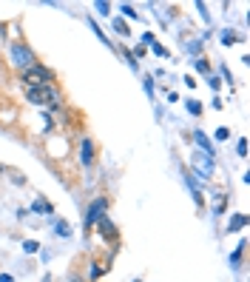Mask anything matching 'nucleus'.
Segmentation results:
<instances>
[{
  "label": "nucleus",
  "mask_w": 250,
  "mask_h": 282,
  "mask_svg": "<svg viewBox=\"0 0 250 282\" xmlns=\"http://www.w3.org/2000/svg\"><path fill=\"white\" fill-rule=\"evenodd\" d=\"M0 282H12V277L9 274H0Z\"/></svg>",
  "instance_id": "obj_23"
},
{
  "label": "nucleus",
  "mask_w": 250,
  "mask_h": 282,
  "mask_svg": "<svg viewBox=\"0 0 250 282\" xmlns=\"http://www.w3.org/2000/svg\"><path fill=\"white\" fill-rule=\"evenodd\" d=\"M34 211H49V214H52V205H49L46 200H37L34 202Z\"/></svg>",
  "instance_id": "obj_12"
},
{
  "label": "nucleus",
  "mask_w": 250,
  "mask_h": 282,
  "mask_svg": "<svg viewBox=\"0 0 250 282\" xmlns=\"http://www.w3.org/2000/svg\"><path fill=\"white\" fill-rule=\"evenodd\" d=\"M188 111H191V114H202V106H199V100H188Z\"/></svg>",
  "instance_id": "obj_11"
},
{
  "label": "nucleus",
  "mask_w": 250,
  "mask_h": 282,
  "mask_svg": "<svg viewBox=\"0 0 250 282\" xmlns=\"http://www.w3.org/2000/svg\"><path fill=\"white\" fill-rule=\"evenodd\" d=\"M57 234H60V237H68V234H71V228H68L66 222H57Z\"/></svg>",
  "instance_id": "obj_14"
},
{
  "label": "nucleus",
  "mask_w": 250,
  "mask_h": 282,
  "mask_svg": "<svg viewBox=\"0 0 250 282\" xmlns=\"http://www.w3.org/2000/svg\"><path fill=\"white\" fill-rule=\"evenodd\" d=\"M245 225H248V214H236L227 222V231H239V228H245Z\"/></svg>",
  "instance_id": "obj_8"
},
{
  "label": "nucleus",
  "mask_w": 250,
  "mask_h": 282,
  "mask_svg": "<svg viewBox=\"0 0 250 282\" xmlns=\"http://www.w3.org/2000/svg\"><path fill=\"white\" fill-rule=\"evenodd\" d=\"M12 63L14 66H23V68L34 66V63H31V49L23 46V43H14L12 46Z\"/></svg>",
  "instance_id": "obj_3"
},
{
  "label": "nucleus",
  "mask_w": 250,
  "mask_h": 282,
  "mask_svg": "<svg viewBox=\"0 0 250 282\" xmlns=\"http://www.w3.org/2000/svg\"><path fill=\"white\" fill-rule=\"evenodd\" d=\"M194 137H196V143L202 146V151H208V154H213V146H211V140L205 137V131H196Z\"/></svg>",
  "instance_id": "obj_9"
},
{
  "label": "nucleus",
  "mask_w": 250,
  "mask_h": 282,
  "mask_svg": "<svg viewBox=\"0 0 250 282\" xmlns=\"http://www.w3.org/2000/svg\"><path fill=\"white\" fill-rule=\"evenodd\" d=\"M227 137H230V131H227V128H219V131H216V140H227Z\"/></svg>",
  "instance_id": "obj_21"
},
{
  "label": "nucleus",
  "mask_w": 250,
  "mask_h": 282,
  "mask_svg": "<svg viewBox=\"0 0 250 282\" xmlns=\"http://www.w3.org/2000/svg\"><path fill=\"white\" fill-rule=\"evenodd\" d=\"M194 165H196L199 177H211V171H213V160H211V157L205 160V157L196 151V154H194Z\"/></svg>",
  "instance_id": "obj_5"
},
{
  "label": "nucleus",
  "mask_w": 250,
  "mask_h": 282,
  "mask_svg": "<svg viewBox=\"0 0 250 282\" xmlns=\"http://www.w3.org/2000/svg\"><path fill=\"white\" fill-rule=\"evenodd\" d=\"M106 205H108L106 200L91 202V208H88V217H85V222H88V225H97V222H100V219L106 217Z\"/></svg>",
  "instance_id": "obj_4"
},
{
  "label": "nucleus",
  "mask_w": 250,
  "mask_h": 282,
  "mask_svg": "<svg viewBox=\"0 0 250 282\" xmlns=\"http://www.w3.org/2000/svg\"><path fill=\"white\" fill-rule=\"evenodd\" d=\"M114 29H117L119 34H128V26H125V23H122L119 17H117V20H114Z\"/></svg>",
  "instance_id": "obj_15"
},
{
  "label": "nucleus",
  "mask_w": 250,
  "mask_h": 282,
  "mask_svg": "<svg viewBox=\"0 0 250 282\" xmlns=\"http://www.w3.org/2000/svg\"><path fill=\"white\" fill-rule=\"evenodd\" d=\"M154 52H157L159 57H168V49H162V46H159V43H154Z\"/></svg>",
  "instance_id": "obj_20"
},
{
  "label": "nucleus",
  "mask_w": 250,
  "mask_h": 282,
  "mask_svg": "<svg viewBox=\"0 0 250 282\" xmlns=\"http://www.w3.org/2000/svg\"><path fill=\"white\" fill-rule=\"evenodd\" d=\"M20 80H23V86H26V89L49 86V83H52V71H49L46 66H28V68H23Z\"/></svg>",
  "instance_id": "obj_2"
},
{
  "label": "nucleus",
  "mask_w": 250,
  "mask_h": 282,
  "mask_svg": "<svg viewBox=\"0 0 250 282\" xmlns=\"http://www.w3.org/2000/svg\"><path fill=\"white\" fill-rule=\"evenodd\" d=\"M236 151L245 157V154H248V140H239V148H236Z\"/></svg>",
  "instance_id": "obj_18"
},
{
  "label": "nucleus",
  "mask_w": 250,
  "mask_h": 282,
  "mask_svg": "<svg viewBox=\"0 0 250 282\" xmlns=\"http://www.w3.org/2000/svg\"><path fill=\"white\" fill-rule=\"evenodd\" d=\"M26 97H28V103H37V106H49V108L60 106V92L54 89L52 83L49 86H37V89H26Z\"/></svg>",
  "instance_id": "obj_1"
},
{
  "label": "nucleus",
  "mask_w": 250,
  "mask_h": 282,
  "mask_svg": "<svg viewBox=\"0 0 250 282\" xmlns=\"http://www.w3.org/2000/svg\"><path fill=\"white\" fill-rule=\"evenodd\" d=\"M37 248H40L37 242H23V251H26V254H34Z\"/></svg>",
  "instance_id": "obj_16"
},
{
  "label": "nucleus",
  "mask_w": 250,
  "mask_h": 282,
  "mask_svg": "<svg viewBox=\"0 0 250 282\" xmlns=\"http://www.w3.org/2000/svg\"><path fill=\"white\" fill-rule=\"evenodd\" d=\"M83 165H85V168H91V165H94V146H91V140H83Z\"/></svg>",
  "instance_id": "obj_7"
},
{
  "label": "nucleus",
  "mask_w": 250,
  "mask_h": 282,
  "mask_svg": "<svg viewBox=\"0 0 250 282\" xmlns=\"http://www.w3.org/2000/svg\"><path fill=\"white\" fill-rule=\"evenodd\" d=\"M222 40L227 43V46H230V43H236L239 37H236V34H233V31H224V37H222Z\"/></svg>",
  "instance_id": "obj_17"
},
{
  "label": "nucleus",
  "mask_w": 250,
  "mask_h": 282,
  "mask_svg": "<svg viewBox=\"0 0 250 282\" xmlns=\"http://www.w3.org/2000/svg\"><path fill=\"white\" fill-rule=\"evenodd\" d=\"M46 282H49V280H46Z\"/></svg>",
  "instance_id": "obj_24"
},
{
  "label": "nucleus",
  "mask_w": 250,
  "mask_h": 282,
  "mask_svg": "<svg viewBox=\"0 0 250 282\" xmlns=\"http://www.w3.org/2000/svg\"><path fill=\"white\" fill-rule=\"evenodd\" d=\"M97 225H100V234H103V237H106L108 242H117V228H114V222H111L108 217H103V219H100Z\"/></svg>",
  "instance_id": "obj_6"
},
{
  "label": "nucleus",
  "mask_w": 250,
  "mask_h": 282,
  "mask_svg": "<svg viewBox=\"0 0 250 282\" xmlns=\"http://www.w3.org/2000/svg\"><path fill=\"white\" fill-rule=\"evenodd\" d=\"M242 251H245V242H242V245H239L236 251L230 254V265H233V268H239V259H242Z\"/></svg>",
  "instance_id": "obj_10"
},
{
  "label": "nucleus",
  "mask_w": 250,
  "mask_h": 282,
  "mask_svg": "<svg viewBox=\"0 0 250 282\" xmlns=\"http://www.w3.org/2000/svg\"><path fill=\"white\" fill-rule=\"evenodd\" d=\"M213 208H216L219 214L224 211V194H216V202H213Z\"/></svg>",
  "instance_id": "obj_13"
},
{
  "label": "nucleus",
  "mask_w": 250,
  "mask_h": 282,
  "mask_svg": "<svg viewBox=\"0 0 250 282\" xmlns=\"http://www.w3.org/2000/svg\"><path fill=\"white\" fill-rule=\"evenodd\" d=\"M108 9H111V6H108V3H103V0L97 3V12H100V14H108Z\"/></svg>",
  "instance_id": "obj_19"
},
{
  "label": "nucleus",
  "mask_w": 250,
  "mask_h": 282,
  "mask_svg": "<svg viewBox=\"0 0 250 282\" xmlns=\"http://www.w3.org/2000/svg\"><path fill=\"white\" fill-rule=\"evenodd\" d=\"M122 12L128 14V17H137V12H134V9H131V6H128V3H125V6H122Z\"/></svg>",
  "instance_id": "obj_22"
}]
</instances>
